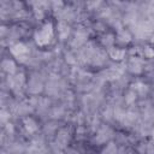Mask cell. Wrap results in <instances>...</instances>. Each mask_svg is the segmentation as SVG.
I'll list each match as a JSON object with an SVG mask.
<instances>
[{
    "label": "cell",
    "mask_w": 154,
    "mask_h": 154,
    "mask_svg": "<svg viewBox=\"0 0 154 154\" xmlns=\"http://www.w3.org/2000/svg\"><path fill=\"white\" fill-rule=\"evenodd\" d=\"M11 51H12V53H13L14 55H17V57H19V55H22V54H25V53L28 52L26 47H25L24 45H22V43L16 45Z\"/></svg>",
    "instance_id": "7a4b0ae2"
},
{
    "label": "cell",
    "mask_w": 154,
    "mask_h": 154,
    "mask_svg": "<svg viewBox=\"0 0 154 154\" xmlns=\"http://www.w3.org/2000/svg\"><path fill=\"white\" fill-rule=\"evenodd\" d=\"M24 124H25V128H26V130H28L29 132H32V131H35V130L37 129L36 123H35L31 118H26V119L24 120Z\"/></svg>",
    "instance_id": "3957f363"
},
{
    "label": "cell",
    "mask_w": 154,
    "mask_h": 154,
    "mask_svg": "<svg viewBox=\"0 0 154 154\" xmlns=\"http://www.w3.org/2000/svg\"><path fill=\"white\" fill-rule=\"evenodd\" d=\"M52 32H53L52 24H51V23L46 24V25L42 28L41 31L36 32V36H35V37H36L37 43H38V45H46V43L51 40V37H52Z\"/></svg>",
    "instance_id": "6da1fadb"
},
{
    "label": "cell",
    "mask_w": 154,
    "mask_h": 154,
    "mask_svg": "<svg viewBox=\"0 0 154 154\" xmlns=\"http://www.w3.org/2000/svg\"><path fill=\"white\" fill-rule=\"evenodd\" d=\"M116 152H117L116 147L111 143V144H108V146L106 147V149L103 150V153H102V154H116Z\"/></svg>",
    "instance_id": "8992f818"
},
{
    "label": "cell",
    "mask_w": 154,
    "mask_h": 154,
    "mask_svg": "<svg viewBox=\"0 0 154 154\" xmlns=\"http://www.w3.org/2000/svg\"><path fill=\"white\" fill-rule=\"evenodd\" d=\"M2 66H4V69H5L6 71H8V72H13V71H14V64H13L12 61H10V60L4 61Z\"/></svg>",
    "instance_id": "5b68a950"
},
{
    "label": "cell",
    "mask_w": 154,
    "mask_h": 154,
    "mask_svg": "<svg viewBox=\"0 0 154 154\" xmlns=\"http://www.w3.org/2000/svg\"><path fill=\"white\" fill-rule=\"evenodd\" d=\"M111 55L113 59H122L123 55H124V51H120V49H113L111 51Z\"/></svg>",
    "instance_id": "277c9868"
},
{
    "label": "cell",
    "mask_w": 154,
    "mask_h": 154,
    "mask_svg": "<svg viewBox=\"0 0 154 154\" xmlns=\"http://www.w3.org/2000/svg\"><path fill=\"white\" fill-rule=\"evenodd\" d=\"M119 37L122 38V41H125V42H128V41L130 40V35H129L128 32H124V31L120 34V36H119Z\"/></svg>",
    "instance_id": "52a82bcc"
}]
</instances>
